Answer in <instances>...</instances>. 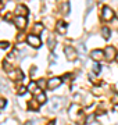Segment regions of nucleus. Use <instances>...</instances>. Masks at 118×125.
<instances>
[{"mask_svg":"<svg viewBox=\"0 0 118 125\" xmlns=\"http://www.w3.org/2000/svg\"><path fill=\"white\" fill-rule=\"evenodd\" d=\"M64 103H65V100L63 97H53V100L50 102V110L54 113L60 111L61 107L64 106Z\"/></svg>","mask_w":118,"mask_h":125,"instance_id":"nucleus-1","label":"nucleus"},{"mask_svg":"<svg viewBox=\"0 0 118 125\" xmlns=\"http://www.w3.org/2000/svg\"><path fill=\"white\" fill-rule=\"evenodd\" d=\"M69 117L72 118V120H79V118H83V113L82 110L79 108V106L77 104H72L71 107H69Z\"/></svg>","mask_w":118,"mask_h":125,"instance_id":"nucleus-2","label":"nucleus"},{"mask_svg":"<svg viewBox=\"0 0 118 125\" xmlns=\"http://www.w3.org/2000/svg\"><path fill=\"white\" fill-rule=\"evenodd\" d=\"M64 53H65L67 60H69V61H74V60L78 57L77 50H75V47H72V46H65V47H64Z\"/></svg>","mask_w":118,"mask_h":125,"instance_id":"nucleus-3","label":"nucleus"},{"mask_svg":"<svg viewBox=\"0 0 118 125\" xmlns=\"http://www.w3.org/2000/svg\"><path fill=\"white\" fill-rule=\"evenodd\" d=\"M27 42H28V45L32 46V47H35V49H38V47L42 45L40 38H39L38 35H35V33H32V35L28 36V38H27Z\"/></svg>","mask_w":118,"mask_h":125,"instance_id":"nucleus-4","label":"nucleus"},{"mask_svg":"<svg viewBox=\"0 0 118 125\" xmlns=\"http://www.w3.org/2000/svg\"><path fill=\"white\" fill-rule=\"evenodd\" d=\"M101 17H103V20H106V21H111L114 18L113 9L108 7V6H104V7H103V11H101Z\"/></svg>","mask_w":118,"mask_h":125,"instance_id":"nucleus-5","label":"nucleus"},{"mask_svg":"<svg viewBox=\"0 0 118 125\" xmlns=\"http://www.w3.org/2000/svg\"><path fill=\"white\" fill-rule=\"evenodd\" d=\"M60 85H61V78H59V76H54V78H51V79L47 81V88L51 90L57 89Z\"/></svg>","mask_w":118,"mask_h":125,"instance_id":"nucleus-6","label":"nucleus"},{"mask_svg":"<svg viewBox=\"0 0 118 125\" xmlns=\"http://www.w3.org/2000/svg\"><path fill=\"white\" fill-rule=\"evenodd\" d=\"M115 49H114L113 46H107L106 47V50H104V57H106V60H108V61H111V60H114L115 58Z\"/></svg>","mask_w":118,"mask_h":125,"instance_id":"nucleus-7","label":"nucleus"},{"mask_svg":"<svg viewBox=\"0 0 118 125\" xmlns=\"http://www.w3.org/2000/svg\"><path fill=\"white\" fill-rule=\"evenodd\" d=\"M14 24H15V27L18 28V29H24V28L27 27V18L21 17V15H17V17L14 18Z\"/></svg>","mask_w":118,"mask_h":125,"instance_id":"nucleus-8","label":"nucleus"},{"mask_svg":"<svg viewBox=\"0 0 118 125\" xmlns=\"http://www.w3.org/2000/svg\"><path fill=\"white\" fill-rule=\"evenodd\" d=\"M90 57L93 58V60H95V61H101V60H103V58H106L104 57V52H103V50H93V52H92L90 53Z\"/></svg>","mask_w":118,"mask_h":125,"instance_id":"nucleus-9","label":"nucleus"},{"mask_svg":"<svg viewBox=\"0 0 118 125\" xmlns=\"http://www.w3.org/2000/svg\"><path fill=\"white\" fill-rule=\"evenodd\" d=\"M9 76H10V78H11L13 81H17V82H18V81H22V79H24L22 72L20 71V70H14V71H11V72L9 74Z\"/></svg>","mask_w":118,"mask_h":125,"instance_id":"nucleus-10","label":"nucleus"},{"mask_svg":"<svg viewBox=\"0 0 118 125\" xmlns=\"http://www.w3.org/2000/svg\"><path fill=\"white\" fill-rule=\"evenodd\" d=\"M28 14V9L24 4H18L15 7V15H21V17H25Z\"/></svg>","mask_w":118,"mask_h":125,"instance_id":"nucleus-11","label":"nucleus"},{"mask_svg":"<svg viewBox=\"0 0 118 125\" xmlns=\"http://www.w3.org/2000/svg\"><path fill=\"white\" fill-rule=\"evenodd\" d=\"M56 29H57V32H59L60 35H64V33L67 32V24L64 22V21H59V22H57Z\"/></svg>","mask_w":118,"mask_h":125,"instance_id":"nucleus-12","label":"nucleus"},{"mask_svg":"<svg viewBox=\"0 0 118 125\" xmlns=\"http://www.w3.org/2000/svg\"><path fill=\"white\" fill-rule=\"evenodd\" d=\"M28 89L31 90V92H33V93H38L39 92V85H38L36 82H31L29 86H28Z\"/></svg>","mask_w":118,"mask_h":125,"instance_id":"nucleus-13","label":"nucleus"},{"mask_svg":"<svg viewBox=\"0 0 118 125\" xmlns=\"http://www.w3.org/2000/svg\"><path fill=\"white\" fill-rule=\"evenodd\" d=\"M46 100H47V97H46V94L42 92V93H39L36 96V102L39 103V104H43V103H46Z\"/></svg>","mask_w":118,"mask_h":125,"instance_id":"nucleus-14","label":"nucleus"},{"mask_svg":"<svg viewBox=\"0 0 118 125\" xmlns=\"http://www.w3.org/2000/svg\"><path fill=\"white\" fill-rule=\"evenodd\" d=\"M101 35H103L104 39H108L110 35H111V32H110V29L107 27H103V28H101Z\"/></svg>","mask_w":118,"mask_h":125,"instance_id":"nucleus-15","label":"nucleus"},{"mask_svg":"<svg viewBox=\"0 0 118 125\" xmlns=\"http://www.w3.org/2000/svg\"><path fill=\"white\" fill-rule=\"evenodd\" d=\"M43 31V25H42L40 22H38L33 25V32H35V35H38V33H40V32Z\"/></svg>","mask_w":118,"mask_h":125,"instance_id":"nucleus-16","label":"nucleus"},{"mask_svg":"<svg viewBox=\"0 0 118 125\" xmlns=\"http://www.w3.org/2000/svg\"><path fill=\"white\" fill-rule=\"evenodd\" d=\"M38 85H39V88L43 89V88H47V82H46L45 79H39L38 81Z\"/></svg>","mask_w":118,"mask_h":125,"instance_id":"nucleus-17","label":"nucleus"},{"mask_svg":"<svg viewBox=\"0 0 118 125\" xmlns=\"http://www.w3.org/2000/svg\"><path fill=\"white\" fill-rule=\"evenodd\" d=\"M56 46V40H54V38H50L49 39V49H53Z\"/></svg>","mask_w":118,"mask_h":125,"instance_id":"nucleus-18","label":"nucleus"},{"mask_svg":"<svg viewBox=\"0 0 118 125\" xmlns=\"http://www.w3.org/2000/svg\"><path fill=\"white\" fill-rule=\"evenodd\" d=\"M10 46L9 42H0V49H7Z\"/></svg>","mask_w":118,"mask_h":125,"instance_id":"nucleus-19","label":"nucleus"},{"mask_svg":"<svg viewBox=\"0 0 118 125\" xmlns=\"http://www.w3.org/2000/svg\"><path fill=\"white\" fill-rule=\"evenodd\" d=\"M100 68H101V67H100L99 62H95V64H93V71H95V72H99Z\"/></svg>","mask_w":118,"mask_h":125,"instance_id":"nucleus-20","label":"nucleus"},{"mask_svg":"<svg viewBox=\"0 0 118 125\" xmlns=\"http://www.w3.org/2000/svg\"><path fill=\"white\" fill-rule=\"evenodd\" d=\"M69 6H68V3H65V4H63V13L64 14H67L69 11V9H68Z\"/></svg>","mask_w":118,"mask_h":125,"instance_id":"nucleus-21","label":"nucleus"},{"mask_svg":"<svg viewBox=\"0 0 118 125\" xmlns=\"http://www.w3.org/2000/svg\"><path fill=\"white\" fill-rule=\"evenodd\" d=\"M93 120H95V115H89L88 117V120H86V124H92Z\"/></svg>","mask_w":118,"mask_h":125,"instance_id":"nucleus-22","label":"nucleus"},{"mask_svg":"<svg viewBox=\"0 0 118 125\" xmlns=\"http://www.w3.org/2000/svg\"><path fill=\"white\" fill-rule=\"evenodd\" d=\"M36 106H38V104H36V103H29V108H32V110H36Z\"/></svg>","mask_w":118,"mask_h":125,"instance_id":"nucleus-23","label":"nucleus"},{"mask_svg":"<svg viewBox=\"0 0 118 125\" xmlns=\"http://www.w3.org/2000/svg\"><path fill=\"white\" fill-rule=\"evenodd\" d=\"M6 106V100L4 99H0V108H3Z\"/></svg>","mask_w":118,"mask_h":125,"instance_id":"nucleus-24","label":"nucleus"},{"mask_svg":"<svg viewBox=\"0 0 118 125\" xmlns=\"http://www.w3.org/2000/svg\"><path fill=\"white\" fill-rule=\"evenodd\" d=\"M25 90H27V88H24V86H21V88L18 89V93H21V94H22V93H25Z\"/></svg>","mask_w":118,"mask_h":125,"instance_id":"nucleus-25","label":"nucleus"},{"mask_svg":"<svg viewBox=\"0 0 118 125\" xmlns=\"http://www.w3.org/2000/svg\"><path fill=\"white\" fill-rule=\"evenodd\" d=\"M113 102H114V103H117V102H118V97H117V94H114V97H113Z\"/></svg>","mask_w":118,"mask_h":125,"instance_id":"nucleus-26","label":"nucleus"},{"mask_svg":"<svg viewBox=\"0 0 118 125\" xmlns=\"http://www.w3.org/2000/svg\"><path fill=\"white\" fill-rule=\"evenodd\" d=\"M49 125H54V121H51V122H49Z\"/></svg>","mask_w":118,"mask_h":125,"instance_id":"nucleus-27","label":"nucleus"},{"mask_svg":"<svg viewBox=\"0 0 118 125\" xmlns=\"http://www.w3.org/2000/svg\"><path fill=\"white\" fill-rule=\"evenodd\" d=\"M115 60H117V61H118V53H117V56H115Z\"/></svg>","mask_w":118,"mask_h":125,"instance_id":"nucleus-28","label":"nucleus"}]
</instances>
